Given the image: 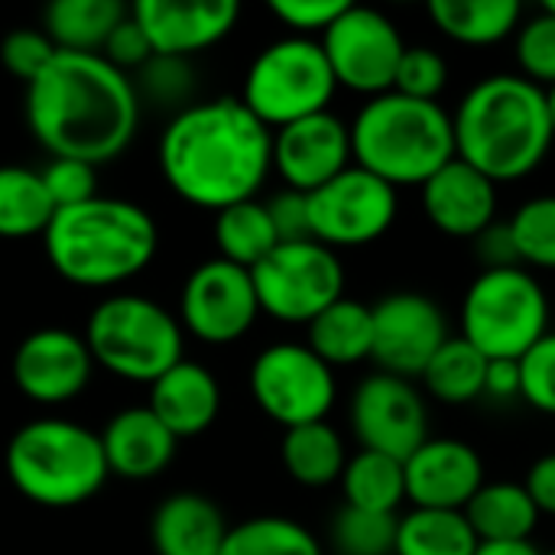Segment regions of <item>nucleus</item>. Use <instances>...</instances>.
<instances>
[{"label": "nucleus", "mask_w": 555, "mask_h": 555, "mask_svg": "<svg viewBox=\"0 0 555 555\" xmlns=\"http://www.w3.org/2000/svg\"><path fill=\"white\" fill-rule=\"evenodd\" d=\"M485 371H488V358L462 335L459 338L449 335V341L426 364L423 384L436 400L449 406H465L485 397Z\"/></svg>", "instance_id": "473e14b6"}, {"label": "nucleus", "mask_w": 555, "mask_h": 555, "mask_svg": "<svg viewBox=\"0 0 555 555\" xmlns=\"http://www.w3.org/2000/svg\"><path fill=\"white\" fill-rule=\"evenodd\" d=\"M228 530L221 507L198 491L166 498L150 517V543L156 555H221Z\"/></svg>", "instance_id": "b1692460"}, {"label": "nucleus", "mask_w": 555, "mask_h": 555, "mask_svg": "<svg viewBox=\"0 0 555 555\" xmlns=\"http://www.w3.org/2000/svg\"><path fill=\"white\" fill-rule=\"evenodd\" d=\"M348 0H273L270 10L273 16L293 29V36L312 39L315 33H325L341 13Z\"/></svg>", "instance_id": "c03bdc74"}, {"label": "nucleus", "mask_w": 555, "mask_h": 555, "mask_svg": "<svg viewBox=\"0 0 555 555\" xmlns=\"http://www.w3.org/2000/svg\"><path fill=\"white\" fill-rule=\"evenodd\" d=\"M250 280L260 312L286 325H309L345 296V267L319 241L280 244L250 270Z\"/></svg>", "instance_id": "9d476101"}, {"label": "nucleus", "mask_w": 555, "mask_h": 555, "mask_svg": "<svg viewBox=\"0 0 555 555\" xmlns=\"http://www.w3.org/2000/svg\"><path fill=\"white\" fill-rule=\"evenodd\" d=\"M182 325L159 302L133 293L107 296L85 325V345L107 374L153 384L182 361Z\"/></svg>", "instance_id": "0eeeda50"}, {"label": "nucleus", "mask_w": 555, "mask_h": 555, "mask_svg": "<svg viewBox=\"0 0 555 555\" xmlns=\"http://www.w3.org/2000/svg\"><path fill=\"white\" fill-rule=\"evenodd\" d=\"M215 244H218L221 260L244 267V270H254L263 257H270L280 247V237L273 231L267 205L250 198V202H237V205L218 211Z\"/></svg>", "instance_id": "2f4dec72"}, {"label": "nucleus", "mask_w": 555, "mask_h": 555, "mask_svg": "<svg viewBox=\"0 0 555 555\" xmlns=\"http://www.w3.org/2000/svg\"><path fill=\"white\" fill-rule=\"evenodd\" d=\"M221 555H325L319 540L293 517H250L228 530Z\"/></svg>", "instance_id": "f704fd0d"}, {"label": "nucleus", "mask_w": 555, "mask_h": 555, "mask_svg": "<svg viewBox=\"0 0 555 555\" xmlns=\"http://www.w3.org/2000/svg\"><path fill=\"white\" fill-rule=\"evenodd\" d=\"M351 163V127L332 111L273 130V169L293 192L312 195Z\"/></svg>", "instance_id": "a211bd4d"}, {"label": "nucleus", "mask_w": 555, "mask_h": 555, "mask_svg": "<svg viewBox=\"0 0 555 555\" xmlns=\"http://www.w3.org/2000/svg\"><path fill=\"white\" fill-rule=\"evenodd\" d=\"M423 211L442 234L475 241L498 221V185L455 156L423 185Z\"/></svg>", "instance_id": "412c9836"}, {"label": "nucleus", "mask_w": 555, "mask_h": 555, "mask_svg": "<svg viewBox=\"0 0 555 555\" xmlns=\"http://www.w3.org/2000/svg\"><path fill=\"white\" fill-rule=\"evenodd\" d=\"M354 166L393 189H423L455 159L452 114L439 101H413L397 91L371 98L351 124Z\"/></svg>", "instance_id": "39448f33"}, {"label": "nucleus", "mask_w": 555, "mask_h": 555, "mask_svg": "<svg viewBox=\"0 0 555 555\" xmlns=\"http://www.w3.org/2000/svg\"><path fill=\"white\" fill-rule=\"evenodd\" d=\"M267 205V215L273 221V231L280 244H296V241H312V224H309V195L283 189L276 192Z\"/></svg>", "instance_id": "49530a36"}, {"label": "nucleus", "mask_w": 555, "mask_h": 555, "mask_svg": "<svg viewBox=\"0 0 555 555\" xmlns=\"http://www.w3.org/2000/svg\"><path fill=\"white\" fill-rule=\"evenodd\" d=\"M250 397L283 429L322 423L338 397L335 371L309 345L283 341L263 348L250 364Z\"/></svg>", "instance_id": "9b49d317"}, {"label": "nucleus", "mask_w": 555, "mask_h": 555, "mask_svg": "<svg viewBox=\"0 0 555 555\" xmlns=\"http://www.w3.org/2000/svg\"><path fill=\"white\" fill-rule=\"evenodd\" d=\"M374 315V351L371 361L393 377L413 380L423 377L433 354L449 341V322L439 302L423 293H390Z\"/></svg>", "instance_id": "dca6fc26"}, {"label": "nucleus", "mask_w": 555, "mask_h": 555, "mask_svg": "<svg viewBox=\"0 0 555 555\" xmlns=\"http://www.w3.org/2000/svg\"><path fill=\"white\" fill-rule=\"evenodd\" d=\"M543 10H546V13H553V16H555V0H546V3H543Z\"/></svg>", "instance_id": "864d4df0"}, {"label": "nucleus", "mask_w": 555, "mask_h": 555, "mask_svg": "<svg viewBox=\"0 0 555 555\" xmlns=\"http://www.w3.org/2000/svg\"><path fill=\"white\" fill-rule=\"evenodd\" d=\"M319 42L338 88H351L367 98L387 94L393 88V75L406 49L397 23L387 13L358 3H348Z\"/></svg>", "instance_id": "ddd939ff"}, {"label": "nucleus", "mask_w": 555, "mask_h": 555, "mask_svg": "<svg viewBox=\"0 0 555 555\" xmlns=\"http://www.w3.org/2000/svg\"><path fill=\"white\" fill-rule=\"evenodd\" d=\"M517 62L520 75L543 91L555 85V16L540 10L517 29Z\"/></svg>", "instance_id": "ea45409f"}, {"label": "nucleus", "mask_w": 555, "mask_h": 555, "mask_svg": "<svg viewBox=\"0 0 555 555\" xmlns=\"http://www.w3.org/2000/svg\"><path fill=\"white\" fill-rule=\"evenodd\" d=\"M130 13L143 26L156 55L189 59L221 42L237 26L241 7L231 0H137Z\"/></svg>", "instance_id": "aec40b11"}, {"label": "nucleus", "mask_w": 555, "mask_h": 555, "mask_svg": "<svg viewBox=\"0 0 555 555\" xmlns=\"http://www.w3.org/2000/svg\"><path fill=\"white\" fill-rule=\"evenodd\" d=\"M260 315L250 270L221 257L198 263L179 296V325L205 345L241 341Z\"/></svg>", "instance_id": "4468645a"}, {"label": "nucleus", "mask_w": 555, "mask_h": 555, "mask_svg": "<svg viewBox=\"0 0 555 555\" xmlns=\"http://www.w3.org/2000/svg\"><path fill=\"white\" fill-rule=\"evenodd\" d=\"M10 371L26 400L39 406H62L85 393L94 358L85 335L72 328H39L16 345Z\"/></svg>", "instance_id": "f3484780"}, {"label": "nucleus", "mask_w": 555, "mask_h": 555, "mask_svg": "<svg viewBox=\"0 0 555 555\" xmlns=\"http://www.w3.org/2000/svg\"><path fill=\"white\" fill-rule=\"evenodd\" d=\"M452 127L455 156L494 185L537 172L555 140L546 91L524 75H488L472 85Z\"/></svg>", "instance_id": "7ed1b4c3"}, {"label": "nucleus", "mask_w": 555, "mask_h": 555, "mask_svg": "<svg viewBox=\"0 0 555 555\" xmlns=\"http://www.w3.org/2000/svg\"><path fill=\"white\" fill-rule=\"evenodd\" d=\"M280 455H283L286 475L302 488H328L341 481V472L348 465L345 442L338 429H332L325 420L286 429Z\"/></svg>", "instance_id": "c85d7f7f"}, {"label": "nucleus", "mask_w": 555, "mask_h": 555, "mask_svg": "<svg viewBox=\"0 0 555 555\" xmlns=\"http://www.w3.org/2000/svg\"><path fill=\"white\" fill-rule=\"evenodd\" d=\"M543 555H555V553H543Z\"/></svg>", "instance_id": "5fc2aeb1"}, {"label": "nucleus", "mask_w": 555, "mask_h": 555, "mask_svg": "<svg viewBox=\"0 0 555 555\" xmlns=\"http://www.w3.org/2000/svg\"><path fill=\"white\" fill-rule=\"evenodd\" d=\"M59 49L52 46V39L42 29H13L3 36L0 42V62L3 68L20 78L23 85H29L55 55Z\"/></svg>", "instance_id": "79ce46f5"}, {"label": "nucleus", "mask_w": 555, "mask_h": 555, "mask_svg": "<svg viewBox=\"0 0 555 555\" xmlns=\"http://www.w3.org/2000/svg\"><path fill=\"white\" fill-rule=\"evenodd\" d=\"M520 374H524V397L533 410L555 416V332L540 338L524 358H520Z\"/></svg>", "instance_id": "37998d69"}, {"label": "nucleus", "mask_w": 555, "mask_h": 555, "mask_svg": "<svg viewBox=\"0 0 555 555\" xmlns=\"http://www.w3.org/2000/svg\"><path fill=\"white\" fill-rule=\"evenodd\" d=\"M550 335V296L527 267L481 270L462 302V338L488 361H520Z\"/></svg>", "instance_id": "6e6552de"}, {"label": "nucleus", "mask_w": 555, "mask_h": 555, "mask_svg": "<svg viewBox=\"0 0 555 555\" xmlns=\"http://www.w3.org/2000/svg\"><path fill=\"white\" fill-rule=\"evenodd\" d=\"M153 46L143 33V26L133 20V13L127 10V16L114 26V33L107 36L104 49H101V59L107 65H114L117 72L130 75V72H140L150 59H153Z\"/></svg>", "instance_id": "a18cd8bd"}, {"label": "nucleus", "mask_w": 555, "mask_h": 555, "mask_svg": "<svg viewBox=\"0 0 555 555\" xmlns=\"http://www.w3.org/2000/svg\"><path fill=\"white\" fill-rule=\"evenodd\" d=\"M159 169L182 202L224 211L250 202L273 172V130L241 98L192 101L159 137Z\"/></svg>", "instance_id": "f257e3e1"}, {"label": "nucleus", "mask_w": 555, "mask_h": 555, "mask_svg": "<svg viewBox=\"0 0 555 555\" xmlns=\"http://www.w3.org/2000/svg\"><path fill=\"white\" fill-rule=\"evenodd\" d=\"M485 397L498 403H514L524 397V374L520 361H488L485 371Z\"/></svg>", "instance_id": "09e8293b"}, {"label": "nucleus", "mask_w": 555, "mask_h": 555, "mask_svg": "<svg viewBox=\"0 0 555 555\" xmlns=\"http://www.w3.org/2000/svg\"><path fill=\"white\" fill-rule=\"evenodd\" d=\"M406 501L420 511H465L485 488V462L462 439H426L406 462Z\"/></svg>", "instance_id": "6ab92c4d"}, {"label": "nucleus", "mask_w": 555, "mask_h": 555, "mask_svg": "<svg viewBox=\"0 0 555 555\" xmlns=\"http://www.w3.org/2000/svg\"><path fill=\"white\" fill-rule=\"evenodd\" d=\"M546 104H550V120H553V133H555V85L546 88Z\"/></svg>", "instance_id": "603ef678"}, {"label": "nucleus", "mask_w": 555, "mask_h": 555, "mask_svg": "<svg viewBox=\"0 0 555 555\" xmlns=\"http://www.w3.org/2000/svg\"><path fill=\"white\" fill-rule=\"evenodd\" d=\"M530 501L537 504L540 517L553 514L555 517V455H543L540 462H533L527 481H524Z\"/></svg>", "instance_id": "8fccbe9b"}, {"label": "nucleus", "mask_w": 555, "mask_h": 555, "mask_svg": "<svg viewBox=\"0 0 555 555\" xmlns=\"http://www.w3.org/2000/svg\"><path fill=\"white\" fill-rule=\"evenodd\" d=\"M98 166L91 163H81V159H52L39 176H42V185L59 208H75V205H85L91 198H98V176H94Z\"/></svg>", "instance_id": "a19ab883"}, {"label": "nucleus", "mask_w": 555, "mask_h": 555, "mask_svg": "<svg viewBox=\"0 0 555 555\" xmlns=\"http://www.w3.org/2000/svg\"><path fill=\"white\" fill-rule=\"evenodd\" d=\"M107 472L127 481H150L169 468L179 439L153 416L150 406H127L98 433Z\"/></svg>", "instance_id": "4be33fe9"}, {"label": "nucleus", "mask_w": 555, "mask_h": 555, "mask_svg": "<svg viewBox=\"0 0 555 555\" xmlns=\"http://www.w3.org/2000/svg\"><path fill=\"white\" fill-rule=\"evenodd\" d=\"M52 215H55V205L36 169L0 166V237L3 241L42 237Z\"/></svg>", "instance_id": "c756f323"}, {"label": "nucleus", "mask_w": 555, "mask_h": 555, "mask_svg": "<svg viewBox=\"0 0 555 555\" xmlns=\"http://www.w3.org/2000/svg\"><path fill=\"white\" fill-rule=\"evenodd\" d=\"M429 16L442 36L462 46H494L524 23L517 0H433Z\"/></svg>", "instance_id": "cd10ccee"}, {"label": "nucleus", "mask_w": 555, "mask_h": 555, "mask_svg": "<svg viewBox=\"0 0 555 555\" xmlns=\"http://www.w3.org/2000/svg\"><path fill=\"white\" fill-rule=\"evenodd\" d=\"M10 485L39 507L68 511L91 501L111 478L101 436L72 420H33L7 446Z\"/></svg>", "instance_id": "423d86ee"}, {"label": "nucleus", "mask_w": 555, "mask_h": 555, "mask_svg": "<svg viewBox=\"0 0 555 555\" xmlns=\"http://www.w3.org/2000/svg\"><path fill=\"white\" fill-rule=\"evenodd\" d=\"M338 81L319 39L286 36L257 52L244 75L241 104L270 130L328 111Z\"/></svg>", "instance_id": "1a4fd4ad"}, {"label": "nucleus", "mask_w": 555, "mask_h": 555, "mask_svg": "<svg viewBox=\"0 0 555 555\" xmlns=\"http://www.w3.org/2000/svg\"><path fill=\"white\" fill-rule=\"evenodd\" d=\"M475 555H543L530 540L524 543H478Z\"/></svg>", "instance_id": "3c124183"}, {"label": "nucleus", "mask_w": 555, "mask_h": 555, "mask_svg": "<svg viewBox=\"0 0 555 555\" xmlns=\"http://www.w3.org/2000/svg\"><path fill=\"white\" fill-rule=\"evenodd\" d=\"M351 429L364 452L406 462L429 439V410L413 380L377 371L351 397Z\"/></svg>", "instance_id": "2eb2a0df"}, {"label": "nucleus", "mask_w": 555, "mask_h": 555, "mask_svg": "<svg viewBox=\"0 0 555 555\" xmlns=\"http://www.w3.org/2000/svg\"><path fill=\"white\" fill-rule=\"evenodd\" d=\"M130 7L120 0H55L42 10V33L59 52H88L101 55L114 26L127 16Z\"/></svg>", "instance_id": "bb28decb"}, {"label": "nucleus", "mask_w": 555, "mask_h": 555, "mask_svg": "<svg viewBox=\"0 0 555 555\" xmlns=\"http://www.w3.org/2000/svg\"><path fill=\"white\" fill-rule=\"evenodd\" d=\"M520 267L555 270V195H540L524 202L507 221Z\"/></svg>", "instance_id": "c9c22d12"}, {"label": "nucleus", "mask_w": 555, "mask_h": 555, "mask_svg": "<svg viewBox=\"0 0 555 555\" xmlns=\"http://www.w3.org/2000/svg\"><path fill=\"white\" fill-rule=\"evenodd\" d=\"M309 351L322 358L332 371L351 367L371 358L374 351V315L371 306L358 299H338L309 325Z\"/></svg>", "instance_id": "393cba45"}, {"label": "nucleus", "mask_w": 555, "mask_h": 555, "mask_svg": "<svg viewBox=\"0 0 555 555\" xmlns=\"http://www.w3.org/2000/svg\"><path fill=\"white\" fill-rule=\"evenodd\" d=\"M475 250H478V257H481L485 270L520 267V257H517V244H514L511 224L494 221L491 228H485V231L475 237Z\"/></svg>", "instance_id": "de8ad7c7"}, {"label": "nucleus", "mask_w": 555, "mask_h": 555, "mask_svg": "<svg viewBox=\"0 0 555 555\" xmlns=\"http://www.w3.org/2000/svg\"><path fill=\"white\" fill-rule=\"evenodd\" d=\"M446 85H449V62L429 46H406L390 91L413 101H439Z\"/></svg>", "instance_id": "58836bf2"}, {"label": "nucleus", "mask_w": 555, "mask_h": 555, "mask_svg": "<svg viewBox=\"0 0 555 555\" xmlns=\"http://www.w3.org/2000/svg\"><path fill=\"white\" fill-rule=\"evenodd\" d=\"M345 507L371 511V514H397L406 501V478L403 462L380 455V452H358L348 459L341 472Z\"/></svg>", "instance_id": "7c9ffc66"}, {"label": "nucleus", "mask_w": 555, "mask_h": 555, "mask_svg": "<svg viewBox=\"0 0 555 555\" xmlns=\"http://www.w3.org/2000/svg\"><path fill=\"white\" fill-rule=\"evenodd\" d=\"M462 514L478 543H524L540 524V511L530 501L527 488L507 481H485V488L468 501Z\"/></svg>", "instance_id": "a878e982"}, {"label": "nucleus", "mask_w": 555, "mask_h": 555, "mask_svg": "<svg viewBox=\"0 0 555 555\" xmlns=\"http://www.w3.org/2000/svg\"><path fill=\"white\" fill-rule=\"evenodd\" d=\"M397 221V189L361 166H348L309 195L312 241L322 247H367Z\"/></svg>", "instance_id": "f8f14e48"}, {"label": "nucleus", "mask_w": 555, "mask_h": 555, "mask_svg": "<svg viewBox=\"0 0 555 555\" xmlns=\"http://www.w3.org/2000/svg\"><path fill=\"white\" fill-rule=\"evenodd\" d=\"M137 98L143 104L153 101L159 107H172L176 114L182 107L192 104L195 94V68L189 59H176V55H153L133 78Z\"/></svg>", "instance_id": "4c0bfd02"}, {"label": "nucleus", "mask_w": 555, "mask_h": 555, "mask_svg": "<svg viewBox=\"0 0 555 555\" xmlns=\"http://www.w3.org/2000/svg\"><path fill=\"white\" fill-rule=\"evenodd\" d=\"M397 527H400L397 514L341 507L332 524V546L338 555H393Z\"/></svg>", "instance_id": "e433bc0d"}, {"label": "nucleus", "mask_w": 555, "mask_h": 555, "mask_svg": "<svg viewBox=\"0 0 555 555\" xmlns=\"http://www.w3.org/2000/svg\"><path fill=\"white\" fill-rule=\"evenodd\" d=\"M146 406L176 439H192L215 426L221 413V387L205 364L182 358L150 384Z\"/></svg>", "instance_id": "5701e85b"}, {"label": "nucleus", "mask_w": 555, "mask_h": 555, "mask_svg": "<svg viewBox=\"0 0 555 555\" xmlns=\"http://www.w3.org/2000/svg\"><path fill=\"white\" fill-rule=\"evenodd\" d=\"M26 124L55 159H117L140 124L133 78L88 52H55L26 85Z\"/></svg>", "instance_id": "f03ea898"}, {"label": "nucleus", "mask_w": 555, "mask_h": 555, "mask_svg": "<svg viewBox=\"0 0 555 555\" xmlns=\"http://www.w3.org/2000/svg\"><path fill=\"white\" fill-rule=\"evenodd\" d=\"M42 247L65 283L104 289L150 267L159 247V228L143 205L98 195L85 205L59 208L42 234Z\"/></svg>", "instance_id": "20e7f679"}, {"label": "nucleus", "mask_w": 555, "mask_h": 555, "mask_svg": "<svg viewBox=\"0 0 555 555\" xmlns=\"http://www.w3.org/2000/svg\"><path fill=\"white\" fill-rule=\"evenodd\" d=\"M478 537L462 511H420L400 517L393 555H475Z\"/></svg>", "instance_id": "72a5a7b5"}]
</instances>
